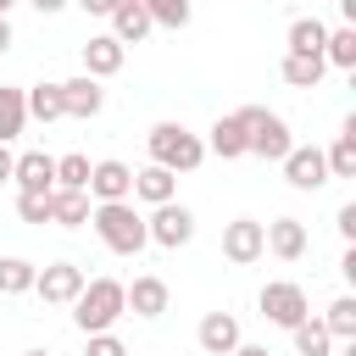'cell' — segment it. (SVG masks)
<instances>
[{
    "label": "cell",
    "instance_id": "obj_1",
    "mask_svg": "<svg viewBox=\"0 0 356 356\" xmlns=\"http://www.w3.org/2000/svg\"><path fill=\"white\" fill-rule=\"evenodd\" d=\"M89 228H95V239H100L111 256H139V250L150 245L145 211H139L134 200H95V206H89Z\"/></svg>",
    "mask_w": 356,
    "mask_h": 356
},
{
    "label": "cell",
    "instance_id": "obj_2",
    "mask_svg": "<svg viewBox=\"0 0 356 356\" xmlns=\"http://www.w3.org/2000/svg\"><path fill=\"white\" fill-rule=\"evenodd\" d=\"M128 317V300H122V278H83L78 300H72V328L78 334H106Z\"/></svg>",
    "mask_w": 356,
    "mask_h": 356
},
{
    "label": "cell",
    "instance_id": "obj_3",
    "mask_svg": "<svg viewBox=\"0 0 356 356\" xmlns=\"http://www.w3.org/2000/svg\"><path fill=\"white\" fill-rule=\"evenodd\" d=\"M145 150H150V161L156 167H167V172H195L200 161H206V139L200 134H189L184 122H156L150 134H145Z\"/></svg>",
    "mask_w": 356,
    "mask_h": 356
},
{
    "label": "cell",
    "instance_id": "obj_4",
    "mask_svg": "<svg viewBox=\"0 0 356 356\" xmlns=\"http://www.w3.org/2000/svg\"><path fill=\"white\" fill-rule=\"evenodd\" d=\"M234 117L245 122V156H256V161H284V150L295 145L289 122L278 111H267V106H239Z\"/></svg>",
    "mask_w": 356,
    "mask_h": 356
},
{
    "label": "cell",
    "instance_id": "obj_5",
    "mask_svg": "<svg viewBox=\"0 0 356 356\" xmlns=\"http://www.w3.org/2000/svg\"><path fill=\"white\" fill-rule=\"evenodd\" d=\"M256 306H261V317H267L273 328H295L300 317H312V300H306V289H300L295 278H267V284L256 289Z\"/></svg>",
    "mask_w": 356,
    "mask_h": 356
},
{
    "label": "cell",
    "instance_id": "obj_6",
    "mask_svg": "<svg viewBox=\"0 0 356 356\" xmlns=\"http://www.w3.org/2000/svg\"><path fill=\"white\" fill-rule=\"evenodd\" d=\"M145 234H150V245H161V250H184V245L195 239V211H189L184 200H161V206H150Z\"/></svg>",
    "mask_w": 356,
    "mask_h": 356
},
{
    "label": "cell",
    "instance_id": "obj_7",
    "mask_svg": "<svg viewBox=\"0 0 356 356\" xmlns=\"http://www.w3.org/2000/svg\"><path fill=\"white\" fill-rule=\"evenodd\" d=\"M278 167H284V184L300 189V195H317L323 184H334V178H328V156H323V145H289Z\"/></svg>",
    "mask_w": 356,
    "mask_h": 356
},
{
    "label": "cell",
    "instance_id": "obj_8",
    "mask_svg": "<svg viewBox=\"0 0 356 356\" xmlns=\"http://www.w3.org/2000/svg\"><path fill=\"white\" fill-rule=\"evenodd\" d=\"M83 267L78 261H50V267H39L33 273V295L44 300V306H72L78 300V289H83Z\"/></svg>",
    "mask_w": 356,
    "mask_h": 356
},
{
    "label": "cell",
    "instance_id": "obj_9",
    "mask_svg": "<svg viewBox=\"0 0 356 356\" xmlns=\"http://www.w3.org/2000/svg\"><path fill=\"white\" fill-rule=\"evenodd\" d=\"M222 256H228L234 267H256V261L267 256V234H261V222H256V217H234V222H222Z\"/></svg>",
    "mask_w": 356,
    "mask_h": 356
},
{
    "label": "cell",
    "instance_id": "obj_10",
    "mask_svg": "<svg viewBox=\"0 0 356 356\" xmlns=\"http://www.w3.org/2000/svg\"><path fill=\"white\" fill-rule=\"evenodd\" d=\"M122 300H128V312H134V317L156 323V317H167L172 289H167V278H156V273H134V284H122Z\"/></svg>",
    "mask_w": 356,
    "mask_h": 356
},
{
    "label": "cell",
    "instance_id": "obj_11",
    "mask_svg": "<svg viewBox=\"0 0 356 356\" xmlns=\"http://www.w3.org/2000/svg\"><path fill=\"white\" fill-rule=\"evenodd\" d=\"M89 200H128L134 195V167L128 161H117V156H100V161H89Z\"/></svg>",
    "mask_w": 356,
    "mask_h": 356
},
{
    "label": "cell",
    "instance_id": "obj_12",
    "mask_svg": "<svg viewBox=\"0 0 356 356\" xmlns=\"http://www.w3.org/2000/svg\"><path fill=\"white\" fill-rule=\"evenodd\" d=\"M61 111H67V117H78V122L100 117V111H106V89H100V78H89V72L61 78Z\"/></svg>",
    "mask_w": 356,
    "mask_h": 356
},
{
    "label": "cell",
    "instance_id": "obj_13",
    "mask_svg": "<svg viewBox=\"0 0 356 356\" xmlns=\"http://www.w3.org/2000/svg\"><path fill=\"white\" fill-rule=\"evenodd\" d=\"M122 61H128V44L122 39H111V33H89V44H83V72L89 78H117L122 72Z\"/></svg>",
    "mask_w": 356,
    "mask_h": 356
},
{
    "label": "cell",
    "instance_id": "obj_14",
    "mask_svg": "<svg viewBox=\"0 0 356 356\" xmlns=\"http://www.w3.org/2000/svg\"><path fill=\"white\" fill-rule=\"evenodd\" d=\"M11 184L17 189H33V195H50L56 189V156L50 150H22L11 161Z\"/></svg>",
    "mask_w": 356,
    "mask_h": 356
},
{
    "label": "cell",
    "instance_id": "obj_15",
    "mask_svg": "<svg viewBox=\"0 0 356 356\" xmlns=\"http://www.w3.org/2000/svg\"><path fill=\"white\" fill-rule=\"evenodd\" d=\"M239 339H245V334H239V317H234V312H206L200 328H195V345H200L206 356H228Z\"/></svg>",
    "mask_w": 356,
    "mask_h": 356
},
{
    "label": "cell",
    "instance_id": "obj_16",
    "mask_svg": "<svg viewBox=\"0 0 356 356\" xmlns=\"http://www.w3.org/2000/svg\"><path fill=\"white\" fill-rule=\"evenodd\" d=\"M261 234H267V250H273L278 261H300L306 245H312L300 217H273V222H261Z\"/></svg>",
    "mask_w": 356,
    "mask_h": 356
},
{
    "label": "cell",
    "instance_id": "obj_17",
    "mask_svg": "<svg viewBox=\"0 0 356 356\" xmlns=\"http://www.w3.org/2000/svg\"><path fill=\"white\" fill-rule=\"evenodd\" d=\"M128 200H145V206H161V200H178V172H167V167H156V161H145L139 172H134V195Z\"/></svg>",
    "mask_w": 356,
    "mask_h": 356
},
{
    "label": "cell",
    "instance_id": "obj_18",
    "mask_svg": "<svg viewBox=\"0 0 356 356\" xmlns=\"http://www.w3.org/2000/svg\"><path fill=\"white\" fill-rule=\"evenodd\" d=\"M106 22H111V39H122V44H145L150 39V11L139 0H117Z\"/></svg>",
    "mask_w": 356,
    "mask_h": 356
},
{
    "label": "cell",
    "instance_id": "obj_19",
    "mask_svg": "<svg viewBox=\"0 0 356 356\" xmlns=\"http://www.w3.org/2000/svg\"><path fill=\"white\" fill-rule=\"evenodd\" d=\"M206 156H217V161H239V156H245V122H239L234 111L206 128Z\"/></svg>",
    "mask_w": 356,
    "mask_h": 356
},
{
    "label": "cell",
    "instance_id": "obj_20",
    "mask_svg": "<svg viewBox=\"0 0 356 356\" xmlns=\"http://www.w3.org/2000/svg\"><path fill=\"white\" fill-rule=\"evenodd\" d=\"M89 189H50V222L56 228H83L89 222Z\"/></svg>",
    "mask_w": 356,
    "mask_h": 356
},
{
    "label": "cell",
    "instance_id": "obj_21",
    "mask_svg": "<svg viewBox=\"0 0 356 356\" xmlns=\"http://www.w3.org/2000/svg\"><path fill=\"white\" fill-rule=\"evenodd\" d=\"M323 72H328L323 56H295V50H284V61H278V78H284L289 89H317Z\"/></svg>",
    "mask_w": 356,
    "mask_h": 356
},
{
    "label": "cell",
    "instance_id": "obj_22",
    "mask_svg": "<svg viewBox=\"0 0 356 356\" xmlns=\"http://www.w3.org/2000/svg\"><path fill=\"white\" fill-rule=\"evenodd\" d=\"M28 128V95L17 83H0V145H11Z\"/></svg>",
    "mask_w": 356,
    "mask_h": 356
},
{
    "label": "cell",
    "instance_id": "obj_23",
    "mask_svg": "<svg viewBox=\"0 0 356 356\" xmlns=\"http://www.w3.org/2000/svg\"><path fill=\"white\" fill-rule=\"evenodd\" d=\"M323 39H328V22H323V17H295L289 33H284V44H289L295 56H323Z\"/></svg>",
    "mask_w": 356,
    "mask_h": 356
},
{
    "label": "cell",
    "instance_id": "obj_24",
    "mask_svg": "<svg viewBox=\"0 0 356 356\" xmlns=\"http://www.w3.org/2000/svg\"><path fill=\"white\" fill-rule=\"evenodd\" d=\"M22 95H28V122H44V128H50V122L67 117V111H61V83H28Z\"/></svg>",
    "mask_w": 356,
    "mask_h": 356
},
{
    "label": "cell",
    "instance_id": "obj_25",
    "mask_svg": "<svg viewBox=\"0 0 356 356\" xmlns=\"http://www.w3.org/2000/svg\"><path fill=\"white\" fill-rule=\"evenodd\" d=\"M323 156H328V178H356V117H345L339 139H334Z\"/></svg>",
    "mask_w": 356,
    "mask_h": 356
},
{
    "label": "cell",
    "instance_id": "obj_26",
    "mask_svg": "<svg viewBox=\"0 0 356 356\" xmlns=\"http://www.w3.org/2000/svg\"><path fill=\"white\" fill-rule=\"evenodd\" d=\"M289 334H295V356H334V345H339V339L323 328V317H300Z\"/></svg>",
    "mask_w": 356,
    "mask_h": 356
},
{
    "label": "cell",
    "instance_id": "obj_27",
    "mask_svg": "<svg viewBox=\"0 0 356 356\" xmlns=\"http://www.w3.org/2000/svg\"><path fill=\"white\" fill-rule=\"evenodd\" d=\"M323 61L339 67V72H356V28H350V22L328 28V39H323Z\"/></svg>",
    "mask_w": 356,
    "mask_h": 356
},
{
    "label": "cell",
    "instance_id": "obj_28",
    "mask_svg": "<svg viewBox=\"0 0 356 356\" xmlns=\"http://www.w3.org/2000/svg\"><path fill=\"white\" fill-rule=\"evenodd\" d=\"M323 328L334 339H356V295H334L328 312H323Z\"/></svg>",
    "mask_w": 356,
    "mask_h": 356
},
{
    "label": "cell",
    "instance_id": "obj_29",
    "mask_svg": "<svg viewBox=\"0 0 356 356\" xmlns=\"http://www.w3.org/2000/svg\"><path fill=\"white\" fill-rule=\"evenodd\" d=\"M33 261L28 256H0V295H28L33 289Z\"/></svg>",
    "mask_w": 356,
    "mask_h": 356
},
{
    "label": "cell",
    "instance_id": "obj_30",
    "mask_svg": "<svg viewBox=\"0 0 356 356\" xmlns=\"http://www.w3.org/2000/svg\"><path fill=\"white\" fill-rule=\"evenodd\" d=\"M145 11H150V28H189V17H195V6L189 0H139Z\"/></svg>",
    "mask_w": 356,
    "mask_h": 356
},
{
    "label": "cell",
    "instance_id": "obj_31",
    "mask_svg": "<svg viewBox=\"0 0 356 356\" xmlns=\"http://www.w3.org/2000/svg\"><path fill=\"white\" fill-rule=\"evenodd\" d=\"M83 184H89V156L83 150L56 156V189H83Z\"/></svg>",
    "mask_w": 356,
    "mask_h": 356
},
{
    "label": "cell",
    "instance_id": "obj_32",
    "mask_svg": "<svg viewBox=\"0 0 356 356\" xmlns=\"http://www.w3.org/2000/svg\"><path fill=\"white\" fill-rule=\"evenodd\" d=\"M17 217L22 222H50V195H33V189H17Z\"/></svg>",
    "mask_w": 356,
    "mask_h": 356
},
{
    "label": "cell",
    "instance_id": "obj_33",
    "mask_svg": "<svg viewBox=\"0 0 356 356\" xmlns=\"http://www.w3.org/2000/svg\"><path fill=\"white\" fill-rule=\"evenodd\" d=\"M89 345H83V356H128V345L117 339V328H106V334H83Z\"/></svg>",
    "mask_w": 356,
    "mask_h": 356
},
{
    "label": "cell",
    "instance_id": "obj_34",
    "mask_svg": "<svg viewBox=\"0 0 356 356\" xmlns=\"http://www.w3.org/2000/svg\"><path fill=\"white\" fill-rule=\"evenodd\" d=\"M334 228H339V239H345V245H356V200H345V206L334 211Z\"/></svg>",
    "mask_w": 356,
    "mask_h": 356
},
{
    "label": "cell",
    "instance_id": "obj_35",
    "mask_svg": "<svg viewBox=\"0 0 356 356\" xmlns=\"http://www.w3.org/2000/svg\"><path fill=\"white\" fill-rule=\"evenodd\" d=\"M72 6H78V11H89V17H111V6H117V0H72Z\"/></svg>",
    "mask_w": 356,
    "mask_h": 356
},
{
    "label": "cell",
    "instance_id": "obj_36",
    "mask_svg": "<svg viewBox=\"0 0 356 356\" xmlns=\"http://www.w3.org/2000/svg\"><path fill=\"white\" fill-rule=\"evenodd\" d=\"M339 273H345V284H356V245H345V256H339Z\"/></svg>",
    "mask_w": 356,
    "mask_h": 356
},
{
    "label": "cell",
    "instance_id": "obj_37",
    "mask_svg": "<svg viewBox=\"0 0 356 356\" xmlns=\"http://www.w3.org/2000/svg\"><path fill=\"white\" fill-rule=\"evenodd\" d=\"M28 6H33V11H39V17H56V11H67V6H72V0H28Z\"/></svg>",
    "mask_w": 356,
    "mask_h": 356
},
{
    "label": "cell",
    "instance_id": "obj_38",
    "mask_svg": "<svg viewBox=\"0 0 356 356\" xmlns=\"http://www.w3.org/2000/svg\"><path fill=\"white\" fill-rule=\"evenodd\" d=\"M228 356H273V350H267V345H250V339H239Z\"/></svg>",
    "mask_w": 356,
    "mask_h": 356
},
{
    "label": "cell",
    "instance_id": "obj_39",
    "mask_svg": "<svg viewBox=\"0 0 356 356\" xmlns=\"http://www.w3.org/2000/svg\"><path fill=\"white\" fill-rule=\"evenodd\" d=\"M11 161H17V156H11V145H0V184H11Z\"/></svg>",
    "mask_w": 356,
    "mask_h": 356
},
{
    "label": "cell",
    "instance_id": "obj_40",
    "mask_svg": "<svg viewBox=\"0 0 356 356\" xmlns=\"http://www.w3.org/2000/svg\"><path fill=\"white\" fill-rule=\"evenodd\" d=\"M11 50V17H0V56Z\"/></svg>",
    "mask_w": 356,
    "mask_h": 356
},
{
    "label": "cell",
    "instance_id": "obj_41",
    "mask_svg": "<svg viewBox=\"0 0 356 356\" xmlns=\"http://www.w3.org/2000/svg\"><path fill=\"white\" fill-rule=\"evenodd\" d=\"M339 17H345V22L356 28V0H339Z\"/></svg>",
    "mask_w": 356,
    "mask_h": 356
},
{
    "label": "cell",
    "instance_id": "obj_42",
    "mask_svg": "<svg viewBox=\"0 0 356 356\" xmlns=\"http://www.w3.org/2000/svg\"><path fill=\"white\" fill-rule=\"evenodd\" d=\"M11 6H17V0H0V17H11Z\"/></svg>",
    "mask_w": 356,
    "mask_h": 356
},
{
    "label": "cell",
    "instance_id": "obj_43",
    "mask_svg": "<svg viewBox=\"0 0 356 356\" xmlns=\"http://www.w3.org/2000/svg\"><path fill=\"white\" fill-rule=\"evenodd\" d=\"M22 356H50V350H22Z\"/></svg>",
    "mask_w": 356,
    "mask_h": 356
},
{
    "label": "cell",
    "instance_id": "obj_44",
    "mask_svg": "<svg viewBox=\"0 0 356 356\" xmlns=\"http://www.w3.org/2000/svg\"><path fill=\"white\" fill-rule=\"evenodd\" d=\"M289 356H295V350H289Z\"/></svg>",
    "mask_w": 356,
    "mask_h": 356
}]
</instances>
